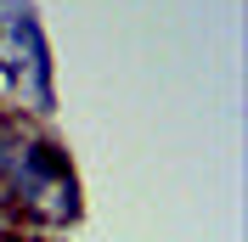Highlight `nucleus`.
Masks as SVG:
<instances>
[{
  "label": "nucleus",
  "mask_w": 248,
  "mask_h": 242,
  "mask_svg": "<svg viewBox=\"0 0 248 242\" xmlns=\"http://www.w3.org/2000/svg\"><path fill=\"white\" fill-rule=\"evenodd\" d=\"M0 141H6V124H0Z\"/></svg>",
  "instance_id": "f03ea898"
},
{
  "label": "nucleus",
  "mask_w": 248,
  "mask_h": 242,
  "mask_svg": "<svg viewBox=\"0 0 248 242\" xmlns=\"http://www.w3.org/2000/svg\"><path fill=\"white\" fill-rule=\"evenodd\" d=\"M0 68L12 74L23 107L51 113V57L40 40V23L23 0H0Z\"/></svg>",
  "instance_id": "f257e3e1"
}]
</instances>
